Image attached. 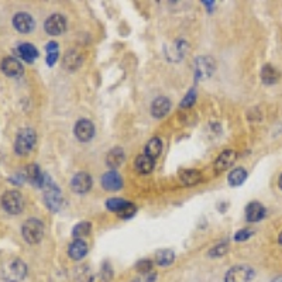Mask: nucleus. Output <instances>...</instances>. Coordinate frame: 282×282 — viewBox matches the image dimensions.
Returning <instances> with one entry per match:
<instances>
[{"label":"nucleus","mask_w":282,"mask_h":282,"mask_svg":"<svg viewBox=\"0 0 282 282\" xmlns=\"http://www.w3.org/2000/svg\"><path fill=\"white\" fill-rule=\"evenodd\" d=\"M261 79L265 85H274L275 82L279 79V74L274 67L271 65H265L261 71Z\"/></svg>","instance_id":"obj_25"},{"label":"nucleus","mask_w":282,"mask_h":282,"mask_svg":"<svg viewBox=\"0 0 282 282\" xmlns=\"http://www.w3.org/2000/svg\"><path fill=\"white\" fill-rule=\"evenodd\" d=\"M254 269L250 265H236V267L230 268L226 276H224V282H250L254 278Z\"/></svg>","instance_id":"obj_6"},{"label":"nucleus","mask_w":282,"mask_h":282,"mask_svg":"<svg viewBox=\"0 0 282 282\" xmlns=\"http://www.w3.org/2000/svg\"><path fill=\"white\" fill-rule=\"evenodd\" d=\"M2 206L10 215H19L22 213L24 208L23 195L19 191H8L2 196Z\"/></svg>","instance_id":"obj_5"},{"label":"nucleus","mask_w":282,"mask_h":282,"mask_svg":"<svg viewBox=\"0 0 282 282\" xmlns=\"http://www.w3.org/2000/svg\"><path fill=\"white\" fill-rule=\"evenodd\" d=\"M13 26H15V29L19 33L27 34V33H30L34 29V19L29 13L22 12V13H17L13 17Z\"/></svg>","instance_id":"obj_12"},{"label":"nucleus","mask_w":282,"mask_h":282,"mask_svg":"<svg viewBox=\"0 0 282 282\" xmlns=\"http://www.w3.org/2000/svg\"><path fill=\"white\" fill-rule=\"evenodd\" d=\"M157 274L156 272H149V274H140V276H137L134 282H156Z\"/></svg>","instance_id":"obj_37"},{"label":"nucleus","mask_w":282,"mask_h":282,"mask_svg":"<svg viewBox=\"0 0 282 282\" xmlns=\"http://www.w3.org/2000/svg\"><path fill=\"white\" fill-rule=\"evenodd\" d=\"M0 68L3 71V74L8 75V76H20L24 72L22 62L17 58H13V57H8V58L2 61Z\"/></svg>","instance_id":"obj_14"},{"label":"nucleus","mask_w":282,"mask_h":282,"mask_svg":"<svg viewBox=\"0 0 282 282\" xmlns=\"http://www.w3.org/2000/svg\"><path fill=\"white\" fill-rule=\"evenodd\" d=\"M36 140H37V135H36V131L33 128H22L17 134V137H16V154L27 156L33 150V147L36 146Z\"/></svg>","instance_id":"obj_3"},{"label":"nucleus","mask_w":282,"mask_h":282,"mask_svg":"<svg viewBox=\"0 0 282 282\" xmlns=\"http://www.w3.org/2000/svg\"><path fill=\"white\" fill-rule=\"evenodd\" d=\"M135 210H137V209H135V206H134L133 203L127 202L126 205L117 212V215H119L120 217H123V219H130V217H133V216L135 215Z\"/></svg>","instance_id":"obj_31"},{"label":"nucleus","mask_w":282,"mask_h":282,"mask_svg":"<svg viewBox=\"0 0 282 282\" xmlns=\"http://www.w3.org/2000/svg\"><path fill=\"white\" fill-rule=\"evenodd\" d=\"M23 238L29 243V244H37L41 241V238L44 236V224L40 219L31 217L29 220H26L22 227Z\"/></svg>","instance_id":"obj_2"},{"label":"nucleus","mask_w":282,"mask_h":282,"mask_svg":"<svg viewBox=\"0 0 282 282\" xmlns=\"http://www.w3.org/2000/svg\"><path fill=\"white\" fill-rule=\"evenodd\" d=\"M0 161H2V154H0Z\"/></svg>","instance_id":"obj_44"},{"label":"nucleus","mask_w":282,"mask_h":282,"mask_svg":"<svg viewBox=\"0 0 282 282\" xmlns=\"http://www.w3.org/2000/svg\"><path fill=\"white\" fill-rule=\"evenodd\" d=\"M58 57H60V54L58 52H51V54H48L47 55V64L52 67L54 64H55V61L58 60Z\"/></svg>","instance_id":"obj_39"},{"label":"nucleus","mask_w":282,"mask_h":282,"mask_svg":"<svg viewBox=\"0 0 282 282\" xmlns=\"http://www.w3.org/2000/svg\"><path fill=\"white\" fill-rule=\"evenodd\" d=\"M254 234V231L250 230V229H243V230H238L234 236V240L236 241H244L247 238H250Z\"/></svg>","instance_id":"obj_36"},{"label":"nucleus","mask_w":282,"mask_h":282,"mask_svg":"<svg viewBox=\"0 0 282 282\" xmlns=\"http://www.w3.org/2000/svg\"><path fill=\"white\" fill-rule=\"evenodd\" d=\"M24 178L27 179L30 184H33L34 186H44L45 184V175H43V172L40 170L37 164H30L27 168H26V174H24Z\"/></svg>","instance_id":"obj_15"},{"label":"nucleus","mask_w":282,"mask_h":282,"mask_svg":"<svg viewBox=\"0 0 282 282\" xmlns=\"http://www.w3.org/2000/svg\"><path fill=\"white\" fill-rule=\"evenodd\" d=\"M45 51L47 54H51V52H58V44L55 41H51L48 44L45 45Z\"/></svg>","instance_id":"obj_40"},{"label":"nucleus","mask_w":282,"mask_h":282,"mask_svg":"<svg viewBox=\"0 0 282 282\" xmlns=\"http://www.w3.org/2000/svg\"><path fill=\"white\" fill-rule=\"evenodd\" d=\"M170 110H171V102H170L168 97H157L151 104V114L156 119H161L164 116H167Z\"/></svg>","instance_id":"obj_16"},{"label":"nucleus","mask_w":282,"mask_h":282,"mask_svg":"<svg viewBox=\"0 0 282 282\" xmlns=\"http://www.w3.org/2000/svg\"><path fill=\"white\" fill-rule=\"evenodd\" d=\"M278 185H279V188L282 189V174H281V177H279V179H278Z\"/></svg>","instance_id":"obj_42"},{"label":"nucleus","mask_w":282,"mask_h":282,"mask_svg":"<svg viewBox=\"0 0 282 282\" xmlns=\"http://www.w3.org/2000/svg\"><path fill=\"white\" fill-rule=\"evenodd\" d=\"M229 250V244L227 243H220V244L215 245L210 251H209V257H222Z\"/></svg>","instance_id":"obj_32"},{"label":"nucleus","mask_w":282,"mask_h":282,"mask_svg":"<svg viewBox=\"0 0 282 282\" xmlns=\"http://www.w3.org/2000/svg\"><path fill=\"white\" fill-rule=\"evenodd\" d=\"M102 186L106 191H119L123 186V179L116 171H109L102 177Z\"/></svg>","instance_id":"obj_17"},{"label":"nucleus","mask_w":282,"mask_h":282,"mask_svg":"<svg viewBox=\"0 0 282 282\" xmlns=\"http://www.w3.org/2000/svg\"><path fill=\"white\" fill-rule=\"evenodd\" d=\"M135 269L140 272V274H149L153 271V261L151 260H141L135 264Z\"/></svg>","instance_id":"obj_33"},{"label":"nucleus","mask_w":282,"mask_h":282,"mask_svg":"<svg viewBox=\"0 0 282 282\" xmlns=\"http://www.w3.org/2000/svg\"><path fill=\"white\" fill-rule=\"evenodd\" d=\"M195 100H196V90L191 89L188 93H186V96L184 97V100L181 102V107H182V109L191 107V106L195 103Z\"/></svg>","instance_id":"obj_34"},{"label":"nucleus","mask_w":282,"mask_h":282,"mask_svg":"<svg viewBox=\"0 0 282 282\" xmlns=\"http://www.w3.org/2000/svg\"><path fill=\"white\" fill-rule=\"evenodd\" d=\"M78 281L79 282H92L93 281V275L90 274V271L88 269V268H85L83 269V272L82 274H78Z\"/></svg>","instance_id":"obj_38"},{"label":"nucleus","mask_w":282,"mask_h":282,"mask_svg":"<svg viewBox=\"0 0 282 282\" xmlns=\"http://www.w3.org/2000/svg\"><path fill=\"white\" fill-rule=\"evenodd\" d=\"M71 188L75 193H86L92 188V178L88 172H78L71 181Z\"/></svg>","instance_id":"obj_11"},{"label":"nucleus","mask_w":282,"mask_h":282,"mask_svg":"<svg viewBox=\"0 0 282 282\" xmlns=\"http://www.w3.org/2000/svg\"><path fill=\"white\" fill-rule=\"evenodd\" d=\"M272 282H282V276H276L272 279Z\"/></svg>","instance_id":"obj_41"},{"label":"nucleus","mask_w":282,"mask_h":282,"mask_svg":"<svg viewBox=\"0 0 282 282\" xmlns=\"http://www.w3.org/2000/svg\"><path fill=\"white\" fill-rule=\"evenodd\" d=\"M27 275V265L20 258L6 261L2 267V276L6 282H20Z\"/></svg>","instance_id":"obj_1"},{"label":"nucleus","mask_w":282,"mask_h":282,"mask_svg":"<svg viewBox=\"0 0 282 282\" xmlns=\"http://www.w3.org/2000/svg\"><path fill=\"white\" fill-rule=\"evenodd\" d=\"M126 203V201H123V199H120V198H111V199H109V201L106 202V208L109 209L110 212H116V213H117Z\"/></svg>","instance_id":"obj_30"},{"label":"nucleus","mask_w":282,"mask_h":282,"mask_svg":"<svg viewBox=\"0 0 282 282\" xmlns=\"http://www.w3.org/2000/svg\"><path fill=\"white\" fill-rule=\"evenodd\" d=\"M265 216V208L260 202H251L245 208V219L248 222H260Z\"/></svg>","instance_id":"obj_18"},{"label":"nucleus","mask_w":282,"mask_h":282,"mask_svg":"<svg viewBox=\"0 0 282 282\" xmlns=\"http://www.w3.org/2000/svg\"><path fill=\"white\" fill-rule=\"evenodd\" d=\"M216 69V62L212 57H199L195 61V76L196 81L206 79L212 76Z\"/></svg>","instance_id":"obj_7"},{"label":"nucleus","mask_w":282,"mask_h":282,"mask_svg":"<svg viewBox=\"0 0 282 282\" xmlns=\"http://www.w3.org/2000/svg\"><path fill=\"white\" fill-rule=\"evenodd\" d=\"M44 29L50 36H60L67 29V20L64 16L52 15L45 20Z\"/></svg>","instance_id":"obj_9"},{"label":"nucleus","mask_w":282,"mask_h":282,"mask_svg":"<svg viewBox=\"0 0 282 282\" xmlns=\"http://www.w3.org/2000/svg\"><path fill=\"white\" fill-rule=\"evenodd\" d=\"M237 160V154L233 150H226L223 151L220 156L217 157V160L215 161V171L216 172H223L226 170H229L231 165L234 164V161Z\"/></svg>","instance_id":"obj_13"},{"label":"nucleus","mask_w":282,"mask_h":282,"mask_svg":"<svg viewBox=\"0 0 282 282\" xmlns=\"http://www.w3.org/2000/svg\"><path fill=\"white\" fill-rule=\"evenodd\" d=\"M134 168L138 174H150L154 168V160L151 157L146 156V154H141L135 158Z\"/></svg>","instance_id":"obj_22"},{"label":"nucleus","mask_w":282,"mask_h":282,"mask_svg":"<svg viewBox=\"0 0 282 282\" xmlns=\"http://www.w3.org/2000/svg\"><path fill=\"white\" fill-rule=\"evenodd\" d=\"M74 131L78 140L82 141V143H86V141L93 138V135H95V126H93V123L90 120L81 119L76 121Z\"/></svg>","instance_id":"obj_8"},{"label":"nucleus","mask_w":282,"mask_h":282,"mask_svg":"<svg viewBox=\"0 0 282 282\" xmlns=\"http://www.w3.org/2000/svg\"><path fill=\"white\" fill-rule=\"evenodd\" d=\"M89 233H90V223L82 222V223H78V224L75 226L74 230H72V236H74L76 240H78V238L82 240L83 237H86Z\"/></svg>","instance_id":"obj_29"},{"label":"nucleus","mask_w":282,"mask_h":282,"mask_svg":"<svg viewBox=\"0 0 282 282\" xmlns=\"http://www.w3.org/2000/svg\"><path fill=\"white\" fill-rule=\"evenodd\" d=\"M245 179H247V171H245L244 168H236V170H233L230 172L227 181H229V184L231 186H240Z\"/></svg>","instance_id":"obj_28"},{"label":"nucleus","mask_w":282,"mask_h":282,"mask_svg":"<svg viewBox=\"0 0 282 282\" xmlns=\"http://www.w3.org/2000/svg\"><path fill=\"white\" fill-rule=\"evenodd\" d=\"M82 55L79 54L78 51H75V50H69V51L64 55V60H62V65L64 68L69 71V72H74L76 71L78 68L82 65Z\"/></svg>","instance_id":"obj_20"},{"label":"nucleus","mask_w":282,"mask_h":282,"mask_svg":"<svg viewBox=\"0 0 282 282\" xmlns=\"http://www.w3.org/2000/svg\"><path fill=\"white\" fill-rule=\"evenodd\" d=\"M43 188H44L45 206L50 209V210H52V212H58L61 209V206H62V201H64L61 189L55 185V184L47 182V181H45Z\"/></svg>","instance_id":"obj_4"},{"label":"nucleus","mask_w":282,"mask_h":282,"mask_svg":"<svg viewBox=\"0 0 282 282\" xmlns=\"http://www.w3.org/2000/svg\"><path fill=\"white\" fill-rule=\"evenodd\" d=\"M278 241H279V244H282V231L279 233V236H278Z\"/></svg>","instance_id":"obj_43"},{"label":"nucleus","mask_w":282,"mask_h":282,"mask_svg":"<svg viewBox=\"0 0 282 282\" xmlns=\"http://www.w3.org/2000/svg\"><path fill=\"white\" fill-rule=\"evenodd\" d=\"M161 150H163V141L160 140L158 137H154L146 146V156L151 157L154 160V158H157L161 154Z\"/></svg>","instance_id":"obj_26"},{"label":"nucleus","mask_w":282,"mask_h":282,"mask_svg":"<svg viewBox=\"0 0 282 282\" xmlns=\"http://www.w3.org/2000/svg\"><path fill=\"white\" fill-rule=\"evenodd\" d=\"M174 260H175V254H174L172 250H160V251H157L156 261L158 265L168 267L174 262Z\"/></svg>","instance_id":"obj_27"},{"label":"nucleus","mask_w":282,"mask_h":282,"mask_svg":"<svg viewBox=\"0 0 282 282\" xmlns=\"http://www.w3.org/2000/svg\"><path fill=\"white\" fill-rule=\"evenodd\" d=\"M111 276H113V271H111L110 264L104 262L103 267L100 269V279H102V282H110Z\"/></svg>","instance_id":"obj_35"},{"label":"nucleus","mask_w":282,"mask_h":282,"mask_svg":"<svg viewBox=\"0 0 282 282\" xmlns=\"http://www.w3.org/2000/svg\"><path fill=\"white\" fill-rule=\"evenodd\" d=\"M179 178H181L184 185H196L201 181V172L196 171V170H184V171L179 172Z\"/></svg>","instance_id":"obj_24"},{"label":"nucleus","mask_w":282,"mask_h":282,"mask_svg":"<svg viewBox=\"0 0 282 282\" xmlns=\"http://www.w3.org/2000/svg\"><path fill=\"white\" fill-rule=\"evenodd\" d=\"M186 51H188V44H186V41H184L182 38L174 41L172 44L167 45V48H165L167 58L170 61H172V62H177V61L182 60L186 55Z\"/></svg>","instance_id":"obj_10"},{"label":"nucleus","mask_w":282,"mask_h":282,"mask_svg":"<svg viewBox=\"0 0 282 282\" xmlns=\"http://www.w3.org/2000/svg\"><path fill=\"white\" fill-rule=\"evenodd\" d=\"M86 252H88V244L83 241V240H74L71 245H69V248H68V254H69V257L72 258V260H76L79 261L82 260L85 255H86Z\"/></svg>","instance_id":"obj_21"},{"label":"nucleus","mask_w":282,"mask_h":282,"mask_svg":"<svg viewBox=\"0 0 282 282\" xmlns=\"http://www.w3.org/2000/svg\"><path fill=\"white\" fill-rule=\"evenodd\" d=\"M17 52H19L20 58L26 61V62H29V64H33V61L38 58L37 48L33 44H29V43H24V44L19 45Z\"/></svg>","instance_id":"obj_23"},{"label":"nucleus","mask_w":282,"mask_h":282,"mask_svg":"<svg viewBox=\"0 0 282 282\" xmlns=\"http://www.w3.org/2000/svg\"><path fill=\"white\" fill-rule=\"evenodd\" d=\"M124 158H126L124 150L120 149V147H114L106 156V165L111 168V171H114L116 168H119L120 165L124 163Z\"/></svg>","instance_id":"obj_19"}]
</instances>
